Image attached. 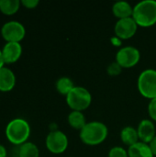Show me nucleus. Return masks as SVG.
I'll use <instances>...</instances> for the list:
<instances>
[{"label": "nucleus", "instance_id": "obj_1", "mask_svg": "<svg viewBox=\"0 0 156 157\" xmlns=\"http://www.w3.org/2000/svg\"><path fill=\"white\" fill-rule=\"evenodd\" d=\"M108 129L107 125L101 121L87 122L80 131L79 136L81 141L87 145H98L102 144L108 137Z\"/></svg>", "mask_w": 156, "mask_h": 157}, {"label": "nucleus", "instance_id": "obj_2", "mask_svg": "<svg viewBox=\"0 0 156 157\" xmlns=\"http://www.w3.org/2000/svg\"><path fill=\"white\" fill-rule=\"evenodd\" d=\"M132 17L139 27H151L156 23V1L143 0L133 6Z\"/></svg>", "mask_w": 156, "mask_h": 157}, {"label": "nucleus", "instance_id": "obj_3", "mask_svg": "<svg viewBox=\"0 0 156 157\" xmlns=\"http://www.w3.org/2000/svg\"><path fill=\"white\" fill-rule=\"evenodd\" d=\"M30 135V127L29 122L21 118L12 120L6 128V136L7 140L15 144L21 145L27 143Z\"/></svg>", "mask_w": 156, "mask_h": 157}, {"label": "nucleus", "instance_id": "obj_4", "mask_svg": "<svg viewBox=\"0 0 156 157\" xmlns=\"http://www.w3.org/2000/svg\"><path fill=\"white\" fill-rule=\"evenodd\" d=\"M92 102V95L84 86H75L66 96V103L72 110L83 111L86 109Z\"/></svg>", "mask_w": 156, "mask_h": 157}, {"label": "nucleus", "instance_id": "obj_5", "mask_svg": "<svg viewBox=\"0 0 156 157\" xmlns=\"http://www.w3.org/2000/svg\"><path fill=\"white\" fill-rule=\"evenodd\" d=\"M137 86L140 94L151 99L156 98V70L145 69L143 71L137 80Z\"/></svg>", "mask_w": 156, "mask_h": 157}, {"label": "nucleus", "instance_id": "obj_6", "mask_svg": "<svg viewBox=\"0 0 156 157\" xmlns=\"http://www.w3.org/2000/svg\"><path fill=\"white\" fill-rule=\"evenodd\" d=\"M45 144L51 153L59 155L66 151L69 141L67 135L64 132L59 130H52L47 135Z\"/></svg>", "mask_w": 156, "mask_h": 157}, {"label": "nucleus", "instance_id": "obj_7", "mask_svg": "<svg viewBox=\"0 0 156 157\" xmlns=\"http://www.w3.org/2000/svg\"><path fill=\"white\" fill-rule=\"evenodd\" d=\"M141 59L140 51L133 46H124L116 53V62L122 68H131L135 66Z\"/></svg>", "mask_w": 156, "mask_h": 157}, {"label": "nucleus", "instance_id": "obj_8", "mask_svg": "<svg viewBox=\"0 0 156 157\" xmlns=\"http://www.w3.org/2000/svg\"><path fill=\"white\" fill-rule=\"evenodd\" d=\"M25 34V27L16 20L8 21L1 28V35L7 42H20L24 39Z\"/></svg>", "mask_w": 156, "mask_h": 157}, {"label": "nucleus", "instance_id": "obj_9", "mask_svg": "<svg viewBox=\"0 0 156 157\" xmlns=\"http://www.w3.org/2000/svg\"><path fill=\"white\" fill-rule=\"evenodd\" d=\"M138 27L132 17L118 19L114 27L115 35L120 40H129L135 35Z\"/></svg>", "mask_w": 156, "mask_h": 157}, {"label": "nucleus", "instance_id": "obj_10", "mask_svg": "<svg viewBox=\"0 0 156 157\" xmlns=\"http://www.w3.org/2000/svg\"><path fill=\"white\" fill-rule=\"evenodd\" d=\"M137 132L141 142L150 144L156 135L155 125L152 120L144 119L139 123Z\"/></svg>", "mask_w": 156, "mask_h": 157}, {"label": "nucleus", "instance_id": "obj_11", "mask_svg": "<svg viewBox=\"0 0 156 157\" xmlns=\"http://www.w3.org/2000/svg\"><path fill=\"white\" fill-rule=\"evenodd\" d=\"M1 51L5 63H16L22 54V47L19 42H6Z\"/></svg>", "mask_w": 156, "mask_h": 157}, {"label": "nucleus", "instance_id": "obj_12", "mask_svg": "<svg viewBox=\"0 0 156 157\" xmlns=\"http://www.w3.org/2000/svg\"><path fill=\"white\" fill-rule=\"evenodd\" d=\"M16 85V76L13 71L7 67H2L0 69V91L8 92L11 91Z\"/></svg>", "mask_w": 156, "mask_h": 157}, {"label": "nucleus", "instance_id": "obj_13", "mask_svg": "<svg viewBox=\"0 0 156 157\" xmlns=\"http://www.w3.org/2000/svg\"><path fill=\"white\" fill-rule=\"evenodd\" d=\"M129 157H154L149 144L139 141L133 145L128 147Z\"/></svg>", "mask_w": 156, "mask_h": 157}, {"label": "nucleus", "instance_id": "obj_14", "mask_svg": "<svg viewBox=\"0 0 156 157\" xmlns=\"http://www.w3.org/2000/svg\"><path fill=\"white\" fill-rule=\"evenodd\" d=\"M112 12L119 19L131 17L133 13V6L127 1H117L112 6Z\"/></svg>", "mask_w": 156, "mask_h": 157}, {"label": "nucleus", "instance_id": "obj_15", "mask_svg": "<svg viewBox=\"0 0 156 157\" xmlns=\"http://www.w3.org/2000/svg\"><path fill=\"white\" fill-rule=\"evenodd\" d=\"M120 139L124 144L128 147L133 145L134 144L140 141L137 129L133 128L132 126H126L120 132Z\"/></svg>", "mask_w": 156, "mask_h": 157}, {"label": "nucleus", "instance_id": "obj_16", "mask_svg": "<svg viewBox=\"0 0 156 157\" xmlns=\"http://www.w3.org/2000/svg\"><path fill=\"white\" fill-rule=\"evenodd\" d=\"M67 121L72 128L79 131H81L87 123L83 111H77V110H72L67 117Z\"/></svg>", "mask_w": 156, "mask_h": 157}, {"label": "nucleus", "instance_id": "obj_17", "mask_svg": "<svg viewBox=\"0 0 156 157\" xmlns=\"http://www.w3.org/2000/svg\"><path fill=\"white\" fill-rule=\"evenodd\" d=\"M21 2L19 0H0V11L7 16L17 13Z\"/></svg>", "mask_w": 156, "mask_h": 157}, {"label": "nucleus", "instance_id": "obj_18", "mask_svg": "<svg viewBox=\"0 0 156 157\" xmlns=\"http://www.w3.org/2000/svg\"><path fill=\"white\" fill-rule=\"evenodd\" d=\"M19 157H39L40 151L37 145L33 143L27 142L20 145L18 150Z\"/></svg>", "mask_w": 156, "mask_h": 157}, {"label": "nucleus", "instance_id": "obj_19", "mask_svg": "<svg viewBox=\"0 0 156 157\" xmlns=\"http://www.w3.org/2000/svg\"><path fill=\"white\" fill-rule=\"evenodd\" d=\"M56 90L63 95V96H67L71 90L75 86L74 85V82L71 78L67 77V76H63L60 77L57 81H56Z\"/></svg>", "mask_w": 156, "mask_h": 157}, {"label": "nucleus", "instance_id": "obj_20", "mask_svg": "<svg viewBox=\"0 0 156 157\" xmlns=\"http://www.w3.org/2000/svg\"><path fill=\"white\" fill-rule=\"evenodd\" d=\"M108 157H129L128 150L121 146H114L108 152Z\"/></svg>", "mask_w": 156, "mask_h": 157}, {"label": "nucleus", "instance_id": "obj_21", "mask_svg": "<svg viewBox=\"0 0 156 157\" xmlns=\"http://www.w3.org/2000/svg\"><path fill=\"white\" fill-rule=\"evenodd\" d=\"M122 69L123 68L115 61V62H113V63H111L108 64V66L107 68V72H108V74L109 75L116 76V75H119L121 73Z\"/></svg>", "mask_w": 156, "mask_h": 157}, {"label": "nucleus", "instance_id": "obj_22", "mask_svg": "<svg viewBox=\"0 0 156 157\" xmlns=\"http://www.w3.org/2000/svg\"><path fill=\"white\" fill-rule=\"evenodd\" d=\"M148 114L152 121H156V98L150 100V103L148 105Z\"/></svg>", "mask_w": 156, "mask_h": 157}, {"label": "nucleus", "instance_id": "obj_23", "mask_svg": "<svg viewBox=\"0 0 156 157\" xmlns=\"http://www.w3.org/2000/svg\"><path fill=\"white\" fill-rule=\"evenodd\" d=\"M20 2H21V4H22L25 7H27V8H29V9H33V8H35V7L39 5V3H40L39 0H22V1H20Z\"/></svg>", "mask_w": 156, "mask_h": 157}, {"label": "nucleus", "instance_id": "obj_24", "mask_svg": "<svg viewBox=\"0 0 156 157\" xmlns=\"http://www.w3.org/2000/svg\"><path fill=\"white\" fill-rule=\"evenodd\" d=\"M149 145H150V147H151V150H152L154 155L156 156V135L155 137L152 140V142L149 144Z\"/></svg>", "mask_w": 156, "mask_h": 157}, {"label": "nucleus", "instance_id": "obj_25", "mask_svg": "<svg viewBox=\"0 0 156 157\" xmlns=\"http://www.w3.org/2000/svg\"><path fill=\"white\" fill-rule=\"evenodd\" d=\"M110 40H111V43H112L113 45H115V46H120V45L121 44V40H120V38H118L117 36L112 37Z\"/></svg>", "mask_w": 156, "mask_h": 157}, {"label": "nucleus", "instance_id": "obj_26", "mask_svg": "<svg viewBox=\"0 0 156 157\" xmlns=\"http://www.w3.org/2000/svg\"><path fill=\"white\" fill-rule=\"evenodd\" d=\"M0 157H6V150L2 144H0Z\"/></svg>", "mask_w": 156, "mask_h": 157}, {"label": "nucleus", "instance_id": "obj_27", "mask_svg": "<svg viewBox=\"0 0 156 157\" xmlns=\"http://www.w3.org/2000/svg\"><path fill=\"white\" fill-rule=\"evenodd\" d=\"M4 59H3V55H2V51L0 50V69L2 67H4Z\"/></svg>", "mask_w": 156, "mask_h": 157}]
</instances>
